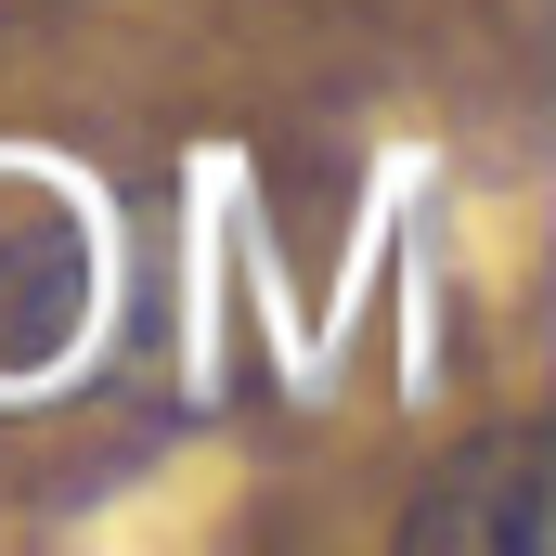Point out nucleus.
<instances>
[{"mask_svg":"<svg viewBox=\"0 0 556 556\" xmlns=\"http://www.w3.org/2000/svg\"><path fill=\"white\" fill-rule=\"evenodd\" d=\"M440 492H466V505H427L415 544H505V556L544 544V505H531V492H544V440H531V427H505L492 453H466Z\"/></svg>","mask_w":556,"mask_h":556,"instance_id":"f257e3e1","label":"nucleus"}]
</instances>
